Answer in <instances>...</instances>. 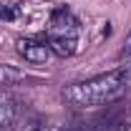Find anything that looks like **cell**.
<instances>
[{
    "mask_svg": "<svg viewBox=\"0 0 131 131\" xmlns=\"http://www.w3.org/2000/svg\"><path fill=\"white\" fill-rule=\"evenodd\" d=\"M0 18H5V20H13V18H15V8H13V5H5V8H0Z\"/></svg>",
    "mask_w": 131,
    "mask_h": 131,
    "instance_id": "obj_7",
    "label": "cell"
},
{
    "mask_svg": "<svg viewBox=\"0 0 131 131\" xmlns=\"http://www.w3.org/2000/svg\"><path fill=\"white\" fill-rule=\"evenodd\" d=\"M25 81V73L18 71L15 66H0V86H15Z\"/></svg>",
    "mask_w": 131,
    "mask_h": 131,
    "instance_id": "obj_5",
    "label": "cell"
},
{
    "mask_svg": "<svg viewBox=\"0 0 131 131\" xmlns=\"http://www.w3.org/2000/svg\"><path fill=\"white\" fill-rule=\"evenodd\" d=\"M15 48L33 66H46L50 61V56H53L50 48H48V43H46V38H18Z\"/></svg>",
    "mask_w": 131,
    "mask_h": 131,
    "instance_id": "obj_3",
    "label": "cell"
},
{
    "mask_svg": "<svg viewBox=\"0 0 131 131\" xmlns=\"http://www.w3.org/2000/svg\"><path fill=\"white\" fill-rule=\"evenodd\" d=\"M18 121V103L5 88H0V131H13Z\"/></svg>",
    "mask_w": 131,
    "mask_h": 131,
    "instance_id": "obj_4",
    "label": "cell"
},
{
    "mask_svg": "<svg viewBox=\"0 0 131 131\" xmlns=\"http://www.w3.org/2000/svg\"><path fill=\"white\" fill-rule=\"evenodd\" d=\"M101 131H131V124H116V126H108V129H101Z\"/></svg>",
    "mask_w": 131,
    "mask_h": 131,
    "instance_id": "obj_9",
    "label": "cell"
},
{
    "mask_svg": "<svg viewBox=\"0 0 131 131\" xmlns=\"http://www.w3.org/2000/svg\"><path fill=\"white\" fill-rule=\"evenodd\" d=\"M81 40V23L68 8H56L46 25V43L53 56L58 58H71L78 50Z\"/></svg>",
    "mask_w": 131,
    "mask_h": 131,
    "instance_id": "obj_2",
    "label": "cell"
},
{
    "mask_svg": "<svg viewBox=\"0 0 131 131\" xmlns=\"http://www.w3.org/2000/svg\"><path fill=\"white\" fill-rule=\"evenodd\" d=\"M121 56H124V58H131V30H129V35H126V40H124Z\"/></svg>",
    "mask_w": 131,
    "mask_h": 131,
    "instance_id": "obj_8",
    "label": "cell"
},
{
    "mask_svg": "<svg viewBox=\"0 0 131 131\" xmlns=\"http://www.w3.org/2000/svg\"><path fill=\"white\" fill-rule=\"evenodd\" d=\"M129 88H131V68L124 66V68H114L108 73L66 86L63 101L78 111H88V108H101V106L118 101L121 96H126Z\"/></svg>",
    "mask_w": 131,
    "mask_h": 131,
    "instance_id": "obj_1",
    "label": "cell"
},
{
    "mask_svg": "<svg viewBox=\"0 0 131 131\" xmlns=\"http://www.w3.org/2000/svg\"><path fill=\"white\" fill-rule=\"evenodd\" d=\"M15 131H53V126H50V121H46V118H28Z\"/></svg>",
    "mask_w": 131,
    "mask_h": 131,
    "instance_id": "obj_6",
    "label": "cell"
}]
</instances>
